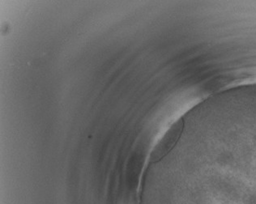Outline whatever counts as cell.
Here are the masks:
<instances>
[{
    "label": "cell",
    "instance_id": "1",
    "mask_svg": "<svg viewBox=\"0 0 256 204\" xmlns=\"http://www.w3.org/2000/svg\"><path fill=\"white\" fill-rule=\"evenodd\" d=\"M181 122H177L171 128V130L168 132V134L164 136V140L162 141L160 144L158 146L156 151L154 154V159L158 160L162 158L164 154H166L170 150L171 148L173 147L175 142L177 140L178 136H180V132L182 130Z\"/></svg>",
    "mask_w": 256,
    "mask_h": 204
}]
</instances>
